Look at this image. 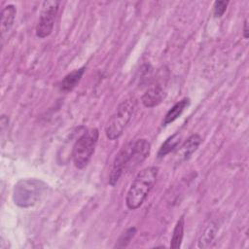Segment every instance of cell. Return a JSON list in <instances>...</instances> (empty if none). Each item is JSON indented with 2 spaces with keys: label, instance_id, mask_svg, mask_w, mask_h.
<instances>
[{
  "label": "cell",
  "instance_id": "cell-1",
  "mask_svg": "<svg viewBox=\"0 0 249 249\" xmlns=\"http://www.w3.org/2000/svg\"><path fill=\"white\" fill-rule=\"evenodd\" d=\"M158 173L157 166H149L136 175L125 196V204L128 209L135 210L143 204L156 183Z\"/></svg>",
  "mask_w": 249,
  "mask_h": 249
},
{
  "label": "cell",
  "instance_id": "cell-2",
  "mask_svg": "<svg viewBox=\"0 0 249 249\" xmlns=\"http://www.w3.org/2000/svg\"><path fill=\"white\" fill-rule=\"evenodd\" d=\"M47 189L48 185L42 180L35 178L21 179L15 185L13 200L18 207H31L44 197Z\"/></svg>",
  "mask_w": 249,
  "mask_h": 249
},
{
  "label": "cell",
  "instance_id": "cell-3",
  "mask_svg": "<svg viewBox=\"0 0 249 249\" xmlns=\"http://www.w3.org/2000/svg\"><path fill=\"white\" fill-rule=\"evenodd\" d=\"M134 109L135 100L133 98L125 99L119 104L115 113L109 119L105 128V134L108 139L115 140L123 134L133 115Z\"/></svg>",
  "mask_w": 249,
  "mask_h": 249
},
{
  "label": "cell",
  "instance_id": "cell-4",
  "mask_svg": "<svg viewBox=\"0 0 249 249\" xmlns=\"http://www.w3.org/2000/svg\"><path fill=\"white\" fill-rule=\"evenodd\" d=\"M98 140V130L91 128L85 131L75 142L72 151L74 165L83 169L90 160Z\"/></svg>",
  "mask_w": 249,
  "mask_h": 249
},
{
  "label": "cell",
  "instance_id": "cell-5",
  "mask_svg": "<svg viewBox=\"0 0 249 249\" xmlns=\"http://www.w3.org/2000/svg\"><path fill=\"white\" fill-rule=\"evenodd\" d=\"M59 4L60 1L56 0H48L43 2L41 14L38 19V23L36 25L37 37L43 39L48 37L52 33Z\"/></svg>",
  "mask_w": 249,
  "mask_h": 249
},
{
  "label": "cell",
  "instance_id": "cell-6",
  "mask_svg": "<svg viewBox=\"0 0 249 249\" xmlns=\"http://www.w3.org/2000/svg\"><path fill=\"white\" fill-rule=\"evenodd\" d=\"M130 143V154L125 172L131 171L141 164L147 159L151 151V143L147 139L141 138Z\"/></svg>",
  "mask_w": 249,
  "mask_h": 249
},
{
  "label": "cell",
  "instance_id": "cell-7",
  "mask_svg": "<svg viewBox=\"0 0 249 249\" xmlns=\"http://www.w3.org/2000/svg\"><path fill=\"white\" fill-rule=\"evenodd\" d=\"M166 96L165 90L161 86L156 85L150 87L142 95L141 102L147 108H153L160 104Z\"/></svg>",
  "mask_w": 249,
  "mask_h": 249
},
{
  "label": "cell",
  "instance_id": "cell-8",
  "mask_svg": "<svg viewBox=\"0 0 249 249\" xmlns=\"http://www.w3.org/2000/svg\"><path fill=\"white\" fill-rule=\"evenodd\" d=\"M17 15V9L13 4H9L2 9L1 12V33L4 37L12 28Z\"/></svg>",
  "mask_w": 249,
  "mask_h": 249
},
{
  "label": "cell",
  "instance_id": "cell-9",
  "mask_svg": "<svg viewBox=\"0 0 249 249\" xmlns=\"http://www.w3.org/2000/svg\"><path fill=\"white\" fill-rule=\"evenodd\" d=\"M85 69H86V67L83 66L79 69H75L72 72L68 73L60 82V85H59L60 89L62 91H66V92L72 90L80 82L82 76L85 73Z\"/></svg>",
  "mask_w": 249,
  "mask_h": 249
},
{
  "label": "cell",
  "instance_id": "cell-10",
  "mask_svg": "<svg viewBox=\"0 0 249 249\" xmlns=\"http://www.w3.org/2000/svg\"><path fill=\"white\" fill-rule=\"evenodd\" d=\"M218 231V227H217V224L213 221H209L207 223V225L205 226L204 230L202 231L199 238H198V241H197V246L199 248H206L208 247L211 242L213 241L215 235H216V232Z\"/></svg>",
  "mask_w": 249,
  "mask_h": 249
},
{
  "label": "cell",
  "instance_id": "cell-11",
  "mask_svg": "<svg viewBox=\"0 0 249 249\" xmlns=\"http://www.w3.org/2000/svg\"><path fill=\"white\" fill-rule=\"evenodd\" d=\"M190 99L189 98H183L177 103H175L166 113L164 120H163V125H167L168 124H171L176 119H178L181 114L184 112V110L189 106Z\"/></svg>",
  "mask_w": 249,
  "mask_h": 249
},
{
  "label": "cell",
  "instance_id": "cell-12",
  "mask_svg": "<svg viewBox=\"0 0 249 249\" xmlns=\"http://www.w3.org/2000/svg\"><path fill=\"white\" fill-rule=\"evenodd\" d=\"M202 139L201 137L198 135V134H193L191 135L185 142L184 144L182 145L181 147V155H182V158L183 160H189L192 155L197 150L198 146L200 145Z\"/></svg>",
  "mask_w": 249,
  "mask_h": 249
},
{
  "label": "cell",
  "instance_id": "cell-13",
  "mask_svg": "<svg viewBox=\"0 0 249 249\" xmlns=\"http://www.w3.org/2000/svg\"><path fill=\"white\" fill-rule=\"evenodd\" d=\"M184 226H185V219H184V216H181L173 229V232L170 240V248L178 249L181 247V243L184 235Z\"/></svg>",
  "mask_w": 249,
  "mask_h": 249
},
{
  "label": "cell",
  "instance_id": "cell-14",
  "mask_svg": "<svg viewBox=\"0 0 249 249\" xmlns=\"http://www.w3.org/2000/svg\"><path fill=\"white\" fill-rule=\"evenodd\" d=\"M180 141H181V136L178 132H176L173 135H171L170 137H168L160 146V148L158 152V157L162 158V157L166 156L167 154H169L171 151L175 150L177 148V146L180 144Z\"/></svg>",
  "mask_w": 249,
  "mask_h": 249
},
{
  "label": "cell",
  "instance_id": "cell-15",
  "mask_svg": "<svg viewBox=\"0 0 249 249\" xmlns=\"http://www.w3.org/2000/svg\"><path fill=\"white\" fill-rule=\"evenodd\" d=\"M135 233H136V229L135 228L127 229L124 232L122 233V235L118 239L116 247H125V246H127L128 243L130 242V240L132 239V237L135 235Z\"/></svg>",
  "mask_w": 249,
  "mask_h": 249
},
{
  "label": "cell",
  "instance_id": "cell-16",
  "mask_svg": "<svg viewBox=\"0 0 249 249\" xmlns=\"http://www.w3.org/2000/svg\"><path fill=\"white\" fill-rule=\"evenodd\" d=\"M228 1H216L213 6V15L215 18H221L227 10Z\"/></svg>",
  "mask_w": 249,
  "mask_h": 249
},
{
  "label": "cell",
  "instance_id": "cell-17",
  "mask_svg": "<svg viewBox=\"0 0 249 249\" xmlns=\"http://www.w3.org/2000/svg\"><path fill=\"white\" fill-rule=\"evenodd\" d=\"M243 37L247 39L249 37V30H248V18L245 19L244 25H243Z\"/></svg>",
  "mask_w": 249,
  "mask_h": 249
}]
</instances>
